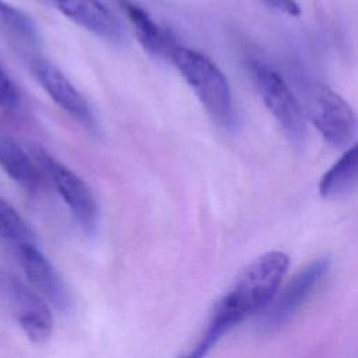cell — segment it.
<instances>
[{"label": "cell", "mask_w": 358, "mask_h": 358, "mask_svg": "<svg viewBox=\"0 0 358 358\" xmlns=\"http://www.w3.org/2000/svg\"><path fill=\"white\" fill-rule=\"evenodd\" d=\"M20 105V92L15 83L0 64V109L14 110Z\"/></svg>", "instance_id": "2e32d148"}, {"label": "cell", "mask_w": 358, "mask_h": 358, "mask_svg": "<svg viewBox=\"0 0 358 358\" xmlns=\"http://www.w3.org/2000/svg\"><path fill=\"white\" fill-rule=\"evenodd\" d=\"M298 98L322 138L334 148H345L358 134V116L351 105L329 85L302 77L296 81Z\"/></svg>", "instance_id": "3957f363"}, {"label": "cell", "mask_w": 358, "mask_h": 358, "mask_svg": "<svg viewBox=\"0 0 358 358\" xmlns=\"http://www.w3.org/2000/svg\"><path fill=\"white\" fill-rule=\"evenodd\" d=\"M119 6L145 52L152 56L169 59L173 48L178 45L173 35L161 27L140 4L133 0H119Z\"/></svg>", "instance_id": "8fae6325"}, {"label": "cell", "mask_w": 358, "mask_h": 358, "mask_svg": "<svg viewBox=\"0 0 358 358\" xmlns=\"http://www.w3.org/2000/svg\"><path fill=\"white\" fill-rule=\"evenodd\" d=\"M358 185V141L350 144L340 158L322 175L319 194L323 199H337L350 193Z\"/></svg>", "instance_id": "4fadbf2b"}, {"label": "cell", "mask_w": 358, "mask_h": 358, "mask_svg": "<svg viewBox=\"0 0 358 358\" xmlns=\"http://www.w3.org/2000/svg\"><path fill=\"white\" fill-rule=\"evenodd\" d=\"M31 71L48 96L70 117L88 130H96V117L91 105L74 84L52 63L36 59L31 63Z\"/></svg>", "instance_id": "ba28073f"}, {"label": "cell", "mask_w": 358, "mask_h": 358, "mask_svg": "<svg viewBox=\"0 0 358 358\" xmlns=\"http://www.w3.org/2000/svg\"><path fill=\"white\" fill-rule=\"evenodd\" d=\"M18 259L31 287L57 309H64L69 303L67 291L57 271L35 243L17 248Z\"/></svg>", "instance_id": "30bf717a"}, {"label": "cell", "mask_w": 358, "mask_h": 358, "mask_svg": "<svg viewBox=\"0 0 358 358\" xmlns=\"http://www.w3.org/2000/svg\"><path fill=\"white\" fill-rule=\"evenodd\" d=\"M169 60L192 88L207 115L220 127L234 130L236 110L224 71L204 53L180 45L173 48Z\"/></svg>", "instance_id": "7a4b0ae2"}, {"label": "cell", "mask_w": 358, "mask_h": 358, "mask_svg": "<svg viewBox=\"0 0 358 358\" xmlns=\"http://www.w3.org/2000/svg\"><path fill=\"white\" fill-rule=\"evenodd\" d=\"M34 159L41 171L52 182L76 221L85 229L92 231L98 222V204L91 187L70 168L41 147H34Z\"/></svg>", "instance_id": "5b68a950"}, {"label": "cell", "mask_w": 358, "mask_h": 358, "mask_svg": "<svg viewBox=\"0 0 358 358\" xmlns=\"http://www.w3.org/2000/svg\"><path fill=\"white\" fill-rule=\"evenodd\" d=\"M262 1L266 6L289 17H298L301 14V7L296 0H262Z\"/></svg>", "instance_id": "e0dca14e"}, {"label": "cell", "mask_w": 358, "mask_h": 358, "mask_svg": "<svg viewBox=\"0 0 358 358\" xmlns=\"http://www.w3.org/2000/svg\"><path fill=\"white\" fill-rule=\"evenodd\" d=\"M0 239L20 248L27 243H35V236L20 215V213L4 199L0 197Z\"/></svg>", "instance_id": "5bb4252c"}, {"label": "cell", "mask_w": 358, "mask_h": 358, "mask_svg": "<svg viewBox=\"0 0 358 358\" xmlns=\"http://www.w3.org/2000/svg\"><path fill=\"white\" fill-rule=\"evenodd\" d=\"M329 257H317L301 267L285 284H281L273 301L262 312L267 329L287 323L315 294L330 271Z\"/></svg>", "instance_id": "8992f818"}, {"label": "cell", "mask_w": 358, "mask_h": 358, "mask_svg": "<svg viewBox=\"0 0 358 358\" xmlns=\"http://www.w3.org/2000/svg\"><path fill=\"white\" fill-rule=\"evenodd\" d=\"M250 80L263 103L277 122L285 138L295 148H303L308 138L306 116L298 95L284 77L259 57H248Z\"/></svg>", "instance_id": "277c9868"}, {"label": "cell", "mask_w": 358, "mask_h": 358, "mask_svg": "<svg viewBox=\"0 0 358 358\" xmlns=\"http://www.w3.org/2000/svg\"><path fill=\"white\" fill-rule=\"evenodd\" d=\"M0 25L20 41L35 42L38 39L36 25L29 15L4 0H0Z\"/></svg>", "instance_id": "9a60e30c"}, {"label": "cell", "mask_w": 358, "mask_h": 358, "mask_svg": "<svg viewBox=\"0 0 358 358\" xmlns=\"http://www.w3.org/2000/svg\"><path fill=\"white\" fill-rule=\"evenodd\" d=\"M0 168L20 186L32 192L39 187L41 168L11 137L0 134Z\"/></svg>", "instance_id": "7c38bea8"}, {"label": "cell", "mask_w": 358, "mask_h": 358, "mask_svg": "<svg viewBox=\"0 0 358 358\" xmlns=\"http://www.w3.org/2000/svg\"><path fill=\"white\" fill-rule=\"evenodd\" d=\"M289 267L285 252L270 250L253 259L215 302L197 343L178 358H204L234 327L262 313L273 301Z\"/></svg>", "instance_id": "6da1fadb"}, {"label": "cell", "mask_w": 358, "mask_h": 358, "mask_svg": "<svg viewBox=\"0 0 358 358\" xmlns=\"http://www.w3.org/2000/svg\"><path fill=\"white\" fill-rule=\"evenodd\" d=\"M56 8L85 31L110 42H122L124 31L116 15L99 0H53Z\"/></svg>", "instance_id": "9c48e42d"}, {"label": "cell", "mask_w": 358, "mask_h": 358, "mask_svg": "<svg viewBox=\"0 0 358 358\" xmlns=\"http://www.w3.org/2000/svg\"><path fill=\"white\" fill-rule=\"evenodd\" d=\"M0 291L25 336L36 344L49 340L53 317L43 298L14 275H0Z\"/></svg>", "instance_id": "52a82bcc"}]
</instances>
